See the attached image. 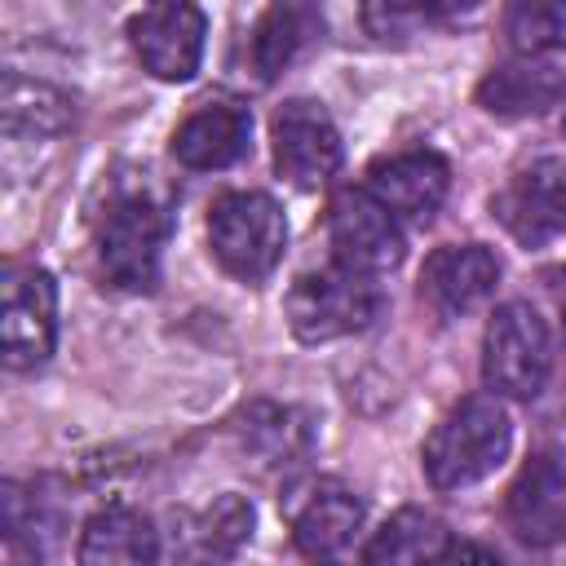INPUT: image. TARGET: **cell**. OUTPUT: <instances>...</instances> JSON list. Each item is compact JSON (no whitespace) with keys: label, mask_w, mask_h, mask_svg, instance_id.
<instances>
[{"label":"cell","mask_w":566,"mask_h":566,"mask_svg":"<svg viewBox=\"0 0 566 566\" xmlns=\"http://www.w3.org/2000/svg\"><path fill=\"white\" fill-rule=\"evenodd\" d=\"M566 97V75L544 57H513L504 66H491L478 84V106L500 119L544 115Z\"/></svg>","instance_id":"18"},{"label":"cell","mask_w":566,"mask_h":566,"mask_svg":"<svg viewBox=\"0 0 566 566\" xmlns=\"http://www.w3.org/2000/svg\"><path fill=\"white\" fill-rule=\"evenodd\" d=\"M159 557V531L142 509L106 504L97 509L75 544L80 566H155Z\"/></svg>","instance_id":"17"},{"label":"cell","mask_w":566,"mask_h":566,"mask_svg":"<svg viewBox=\"0 0 566 566\" xmlns=\"http://www.w3.org/2000/svg\"><path fill=\"white\" fill-rule=\"evenodd\" d=\"M252 500L239 491H221L212 504L177 513L168 566H230L239 548L252 539Z\"/></svg>","instance_id":"13"},{"label":"cell","mask_w":566,"mask_h":566,"mask_svg":"<svg viewBox=\"0 0 566 566\" xmlns=\"http://www.w3.org/2000/svg\"><path fill=\"white\" fill-rule=\"evenodd\" d=\"M495 221L522 243L544 248L566 234V159L544 155L517 168L491 199Z\"/></svg>","instance_id":"10"},{"label":"cell","mask_w":566,"mask_h":566,"mask_svg":"<svg viewBox=\"0 0 566 566\" xmlns=\"http://www.w3.org/2000/svg\"><path fill=\"white\" fill-rule=\"evenodd\" d=\"M57 345V283L44 265H4L0 354L9 371H35Z\"/></svg>","instance_id":"7"},{"label":"cell","mask_w":566,"mask_h":566,"mask_svg":"<svg viewBox=\"0 0 566 566\" xmlns=\"http://www.w3.org/2000/svg\"><path fill=\"white\" fill-rule=\"evenodd\" d=\"M451 531L429 509H398L363 544V566H447Z\"/></svg>","instance_id":"19"},{"label":"cell","mask_w":566,"mask_h":566,"mask_svg":"<svg viewBox=\"0 0 566 566\" xmlns=\"http://www.w3.org/2000/svg\"><path fill=\"white\" fill-rule=\"evenodd\" d=\"M509 526L531 548H553L566 539V469L553 455H531L509 495H504Z\"/></svg>","instance_id":"16"},{"label":"cell","mask_w":566,"mask_h":566,"mask_svg":"<svg viewBox=\"0 0 566 566\" xmlns=\"http://www.w3.org/2000/svg\"><path fill=\"white\" fill-rule=\"evenodd\" d=\"M203 40H208V18L199 4L186 0L146 4L128 18V44L137 62L164 84H186L199 71Z\"/></svg>","instance_id":"11"},{"label":"cell","mask_w":566,"mask_h":566,"mask_svg":"<svg viewBox=\"0 0 566 566\" xmlns=\"http://www.w3.org/2000/svg\"><path fill=\"white\" fill-rule=\"evenodd\" d=\"M504 35L517 57L566 49V0H517L504 13Z\"/></svg>","instance_id":"23"},{"label":"cell","mask_w":566,"mask_h":566,"mask_svg":"<svg viewBox=\"0 0 566 566\" xmlns=\"http://www.w3.org/2000/svg\"><path fill=\"white\" fill-rule=\"evenodd\" d=\"M500 283V256L486 243H442L420 265V301L442 314L460 318L478 310Z\"/></svg>","instance_id":"14"},{"label":"cell","mask_w":566,"mask_h":566,"mask_svg":"<svg viewBox=\"0 0 566 566\" xmlns=\"http://www.w3.org/2000/svg\"><path fill=\"white\" fill-rule=\"evenodd\" d=\"M513 447V420L495 394L455 402L420 447V464L433 491H460L504 464Z\"/></svg>","instance_id":"1"},{"label":"cell","mask_w":566,"mask_h":566,"mask_svg":"<svg viewBox=\"0 0 566 566\" xmlns=\"http://www.w3.org/2000/svg\"><path fill=\"white\" fill-rule=\"evenodd\" d=\"M323 35V13L314 4H270L248 40V62L261 84L279 80L314 40Z\"/></svg>","instance_id":"20"},{"label":"cell","mask_w":566,"mask_h":566,"mask_svg":"<svg viewBox=\"0 0 566 566\" xmlns=\"http://www.w3.org/2000/svg\"><path fill=\"white\" fill-rule=\"evenodd\" d=\"M562 128H566V115H562Z\"/></svg>","instance_id":"28"},{"label":"cell","mask_w":566,"mask_h":566,"mask_svg":"<svg viewBox=\"0 0 566 566\" xmlns=\"http://www.w3.org/2000/svg\"><path fill=\"white\" fill-rule=\"evenodd\" d=\"M553 371V332L526 301H504L491 310L482 332V380L495 398L531 402L544 394Z\"/></svg>","instance_id":"5"},{"label":"cell","mask_w":566,"mask_h":566,"mask_svg":"<svg viewBox=\"0 0 566 566\" xmlns=\"http://www.w3.org/2000/svg\"><path fill=\"white\" fill-rule=\"evenodd\" d=\"M172 234V212L150 190H119L97 221V261L111 287L155 292L164 243Z\"/></svg>","instance_id":"2"},{"label":"cell","mask_w":566,"mask_h":566,"mask_svg":"<svg viewBox=\"0 0 566 566\" xmlns=\"http://www.w3.org/2000/svg\"><path fill=\"white\" fill-rule=\"evenodd\" d=\"M208 248L230 279L261 283L283 261L287 217L265 190H226L208 208Z\"/></svg>","instance_id":"4"},{"label":"cell","mask_w":566,"mask_h":566,"mask_svg":"<svg viewBox=\"0 0 566 566\" xmlns=\"http://www.w3.org/2000/svg\"><path fill=\"white\" fill-rule=\"evenodd\" d=\"M252 150V111L234 97L199 102L172 133V159L190 172H221Z\"/></svg>","instance_id":"15"},{"label":"cell","mask_w":566,"mask_h":566,"mask_svg":"<svg viewBox=\"0 0 566 566\" xmlns=\"http://www.w3.org/2000/svg\"><path fill=\"white\" fill-rule=\"evenodd\" d=\"M363 190L398 221L424 226L433 221V212L442 208L447 190H451V164L438 150H394L367 164V181Z\"/></svg>","instance_id":"12"},{"label":"cell","mask_w":566,"mask_h":566,"mask_svg":"<svg viewBox=\"0 0 566 566\" xmlns=\"http://www.w3.org/2000/svg\"><path fill=\"white\" fill-rule=\"evenodd\" d=\"M0 115H4V133L9 137H53L71 124V97L57 93L44 80H22V75H4L0 84Z\"/></svg>","instance_id":"21"},{"label":"cell","mask_w":566,"mask_h":566,"mask_svg":"<svg viewBox=\"0 0 566 566\" xmlns=\"http://www.w3.org/2000/svg\"><path fill=\"white\" fill-rule=\"evenodd\" d=\"M327 243H332V261L380 279L389 270L402 265L407 256V239H402V221L389 217L363 186H345L332 195L327 203Z\"/></svg>","instance_id":"8"},{"label":"cell","mask_w":566,"mask_h":566,"mask_svg":"<svg viewBox=\"0 0 566 566\" xmlns=\"http://www.w3.org/2000/svg\"><path fill=\"white\" fill-rule=\"evenodd\" d=\"M385 310V292L376 279L354 274L345 265H323V270H305L296 274V283L287 287L283 314L296 340L305 345H323V340H340L354 332H367Z\"/></svg>","instance_id":"3"},{"label":"cell","mask_w":566,"mask_h":566,"mask_svg":"<svg viewBox=\"0 0 566 566\" xmlns=\"http://www.w3.org/2000/svg\"><path fill=\"white\" fill-rule=\"evenodd\" d=\"M270 142H274V168L301 190H318L336 177L340 168V133L327 115L323 102L314 97H292L274 111L270 119Z\"/></svg>","instance_id":"9"},{"label":"cell","mask_w":566,"mask_h":566,"mask_svg":"<svg viewBox=\"0 0 566 566\" xmlns=\"http://www.w3.org/2000/svg\"><path fill=\"white\" fill-rule=\"evenodd\" d=\"M239 433L243 447L261 460V464H292L310 451V424L296 407H274V402H252L239 416Z\"/></svg>","instance_id":"22"},{"label":"cell","mask_w":566,"mask_h":566,"mask_svg":"<svg viewBox=\"0 0 566 566\" xmlns=\"http://www.w3.org/2000/svg\"><path fill=\"white\" fill-rule=\"evenodd\" d=\"M4 548H9V566H44V557L27 544H4Z\"/></svg>","instance_id":"27"},{"label":"cell","mask_w":566,"mask_h":566,"mask_svg":"<svg viewBox=\"0 0 566 566\" xmlns=\"http://www.w3.org/2000/svg\"><path fill=\"white\" fill-rule=\"evenodd\" d=\"M455 13V4H442V0H385V4H367L363 9V22L371 35L380 40H398V35H416L420 27L438 22Z\"/></svg>","instance_id":"24"},{"label":"cell","mask_w":566,"mask_h":566,"mask_svg":"<svg viewBox=\"0 0 566 566\" xmlns=\"http://www.w3.org/2000/svg\"><path fill=\"white\" fill-rule=\"evenodd\" d=\"M447 566H504L495 553H486V548H478V544H451V557H447Z\"/></svg>","instance_id":"25"},{"label":"cell","mask_w":566,"mask_h":566,"mask_svg":"<svg viewBox=\"0 0 566 566\" xmlns=\"http://www.w3.org/2000/svg\"><path fill=\"white\" fill-rule=\"evenodd\" d=\"M544 283H548V292H553V305H557V314H562V327H566V265L548 270V274H544Z\"/></svg>","instance_id":"26"},{"label":"cell","mask_w":566,"mask_h":566,"mask_svg":"<svg viewBox=\"0 0 566 566\" xmlns=\"http://www.w3.org/2000/svg\"><path fill=\"white\" fill-rule=\"evenodd\" d=\"M283 517L292 531V544L305 562L314 566H340L349 562L358 531H363V500L336 482V478H305L296 486H287L283 495Z\"/></svg>","instance_id":"6"}]
</instances>
